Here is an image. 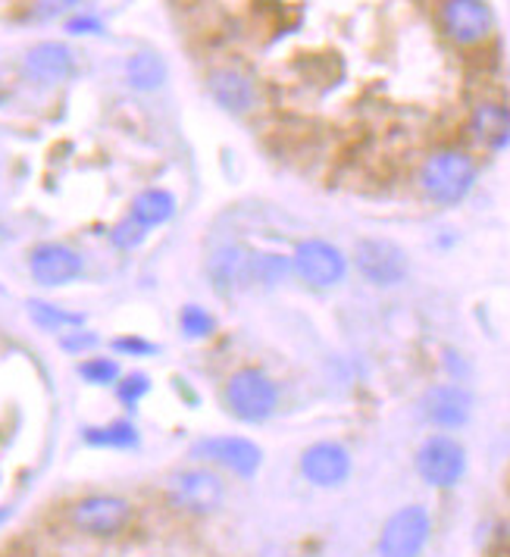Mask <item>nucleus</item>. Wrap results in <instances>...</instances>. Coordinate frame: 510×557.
<instances>
[{"label": "nucleus", "mask_w": 510, "mask_h": 557, "mask_svg": "<svg viewBox=\"0 0 510 557\" xmlns=\"http://www.w3.org/2000/svg\"><path fill=\"white\" fill-rule=\"evenodd\" d=\"M354 263H358L360 276L376 288L401 285L410 273L408 251L388 238H363L354 251Z\"/></svg>", "instance_id": "423d86ee"}, {"label": "nucleus", "mask_w": 510, "mask_h": 557, "mask_svg": "<svg viewBox=\"0 0 510 557\" xmlns=\"http://www.w3.org/2000/svg\"><path fill=\"white\" fill-rule=\"evenodd\" d=\"M210 95L229 113H248L257 101V88L251 78L238 70H216L210 73Z\"/></svg>", "instance_id": "dca6fc26"}, {"label": "nucleus", "mask_w": 510, "mask_h": 557, "mask_svg": "<svg viewBox=\"0 0 510 557\" xmlns=\"http://www.w3.org/2000/svg\"><path fill=\"white\" fill-rule=\"evenodd\" d=\"M128 517H132V507L116 495H91L73 507L76 530L88 535H116L120 530H126Z\"/></svg>", "instance_id": "9b49d317"}, {"label": "nucleus", "mask_w": 510, "mask_h": 557, "mask_svg": "<svg viewBox=\"0 0 510 557\" xmlns=\"http://www.w3.org/2000/svg\"><path fill=\"white\" fill-rule=\"evenodd\" d=\"M78 373H82V380L95 382V385H110L120 376V367L113 360H107V357H91V360H85L78 367Z\"/></svg>", "instance_id": "5701e85b"}, {"label": "nucleus", "mask_w": 510, "mask_h": 557, "mask_svg": "<svg viewBox=\"0 0 510 557\" xmlns=\"http://www.w3.org/2000/svg\"><path fill=\"white\" fill-rule=\"evenodd\" d=\"M116 348H120V351H132V355H151L153 351V345L141 342V338H120Z\"/></svg>", "instance_id": "c85d7f7f"}, {"label": "nucleus", "mask_w": 510, "mask_h": 557, "mask_svg": "<svg viewBox=\"0 0 510 557\" xmlns=\"http://www.w3.org/2000/svg\"><path fill=\"white\" fill-rule=\"evenodd\" d=\"M85 442L98 445V448H132V445H138V432L132 430L128 423L95 426V430L85 432Z\"/></svg>", "instance_id": "aec40b11"}, {"label": "nucleus", "mask_w": 510, "mask_h": 557, "mask_svg": "<svg viewBox=\"0 0 510 557\" xmlns=\"http://www.w3.org/2000/svg\"><path fill=\"white\" fill-rule=\"evenodd\" d=\"M91 345H95V335H91V332L76 330V335H66V338H63V348H70V351H78V348H91Z\"/></svg>", "instance_id": "bb28decb"}, {"label": "nucleus", "mask_w": 510, "mask_h": 557, "mask_svg": "<svg viewBox=\"0 0 510 557\" xmlns=\"http://www.w3.org/2000/svg\"><path fill=\"white\" fill-rule=\"evenodd\" d=\"M420 413H423V420H426L430 426H435V430H460V426L470 423L473 395H470L463 385H458V382H438V385L423 392V398H420Z\"/></svg>", "instance_id": "0eeeda50"}, {"label": "nucleus", "mask_w": 510, "mask_h": 557, "mask_svg": "<svg viewBox=\"0 0 510 557\" xmlns=\"http://www.w3.org/2000/svg\"><path fill=\"white\" fill-rule=\"evenodd\" d=\"M473 138L488 151H505L510 145V107L501 101L476 103L470 116Z\"/></svg>", "instance_id": "2eb2a0df"}, {"label": "nucleus", "mask_w": 510, "mask_h": 557, "mask_svg": "<svg viewBox=\"0 0 510 557\" xmlns=\"http://www.w3.org/2000/svg\"><path fill=\"white\" fill-rule=\"evenodd\" d=\"M433 535V517L423 505L398 507L380 532V557H420Z\"/></svg>", "instance_id": "f03ea898"}, {"label": "nucleus", "mask_w": 510, "mask_h": 557, "mask_svg": "<svg viewBox=\"0 0 510 557\" xmlns=\"http://www.w3.org/2000/svg\"><path fill=\"white\" fill-rule=\"evenodd\" d=\"M416 473L433 488H455L467 473V451L448 432H435L416 448Z\"/></svg>", "instance_id": "20e7f679"}, {"label": "nucleus", "mask_w": 510, "mask_h": 557, "mask_svg": "<svg viewBox=\"0 0 510 557\" xmlns=\"http://www.w3.org/2000/svg\"><path fill=\"white\" fill-rule=\"evenodd\" d=\"M126 76L132 88H138V91H157L166 82V63H163L160 53L138 51L128 57Z\"/></svg>", "instance_id": "a211bd4d"}, {"label": "nucleus", "mask_w": 510, "mask_h": 557, "mask_svg": "<svg viewBox=\"0 0 510 557\" xmlns=\"http://www.w3.org/2000/svg\"><path fill=\"white\" fill-rule=\"evenodd\" d=\"M195 457H204L213 460L220 467H226L229 473L241 476V480H251L257 470H260V448H257L251 438H241V435H216V438H204L195 445Z\"/></svg>", "instance_id": "1a4fd4ad"}, {"label": "nucleus", "mask_w": 510, "mask_h": 557, "mask_svg": "<svg viewBox=\"0 0 510 557\" xmlns=\"http://www.w3.org/2000/svg\"><path fill=\"white\" fill-rule=\"evenodd\" d=\"M148 388H151V382H148V376H141V373L126 376V380H120V385H116V392H120V398H123L126 405H135Z\"/></svg>", "instance_id": "393cba45"}, {"label": "nucleus", "mask_w": 510, "mask_h": 557, "mask_svg": "<svg viewBox=\"0 0 510 557\" xmlns=\"http://www.w3.org/2000/svg\"><path fill=\"white\" fill-rule=\"evenodd\" d=\"M76 3L78 0H32L35 13H38L41 20H57V16H63V13H70Z\"/></svg>", "instance_id": "a878e982"}, {"label": "nucleus", "mask_w": 510, "mask_h": 557, "mask_svg": "<svg viewBox=\"0 0 510 557\" xmlns=\"http://www.w3.org/2000/svg\"><path fill=\"white\" fill-rule=\"evenodd\" d=\"M476 160L458 148H441L426 157L420 166V191L438 207H455L460 203L476 185Z\"/></svg>", "instance_id": "f257e3e1"}, {"label": "nucleus", "mask_w": 510, "mask_h": 557, "mask_svg": "<svg viewBox=\"0 0 510 557\" xmlns=\"http://www.w3.org/2000/svg\"><path fill=\"white\" fill-rule=\"evenodd\" d=\"M445 370L451 373V380H463L467 376V363L460 360L458 351H445Z\"/></svg>", "instance_id": "cd10ccee"}, {"label": "nucleus", "mask_w": 510, "mask_h": 557, "mask_svg": "<svg viewBox=\"0 0 510 557\" xmlns=\"http://www.w3.org/2000/svg\"><path fill=\"white\" fill-rule=\"evenodd\" d=\"M295 273L304 278L310 288H332L345 278V253L323 238H307L291 253Z\"/></svg>", "instance_id": "6e6552de"}, {"label": "nucleus", "mask_w": 510, "mask_h": 557, "mask_svg": "<svg viewBox=\"0 0 510 557\" xmlns=\"http://www.w3.org/2000/svg\"><path fill=\"white\" fill-rule=\"evenodd\" d=\"M110 238H113V245H116V248L132 251V248H138V245L148 238V226H145V223H138L135 216H126L120 226L113 228V235H110Z\"/></svg>", "instance_id": "b1692460"}, {"label": "nucleus", "mask_w": 510, "mask_h": 557, "mask_svg": "<svg viewBox=\"0 0 510 557\" xmlns=\"http://www.w3.org/2000/svg\"><path fill=\"white\" fill-rule=\"evenodd\" d=\"M32 320L41 323L45 330H76L82 326V317L78 313H70V310H57L53 305H45V301H32Z\"/></svg>", "instance_id": "412c9836"}, {"label": "nucleus", "mask_w": 510, "mask_h": 557, "mask_svg": "<svg viewBox=\"0 0 510 557\" xmlns=\"http://www.w3.org/2000/svg\"><path fill=\"white\" fill-rule=\"evenodd\" d=\"M179 323H182V332L188 335V338H207L210 332H213V317L207 313L201 305H188L185 310L179 313Z\"/></svg>", "instance_id": "4be33fe9"}, {"label": "nucleus", "mask_w": 510, "mask_h": 557, "mask_svg": "<svg viewBox=\"0 0 510 557\" xmlns=\"http://www.w3.org/2000/svg\"><path fill=\"white\" fill-rule=\"evenodd\" d=\"M70 32H76V35H82V32H101V23L91 20V16H82V20L70 23Z\"/></svg>", "instance_id": "c756f323"}, {"label": "nucleus", "mask_w": 510, "mask_h": 557, "mask_svg": "<svg viewBox=\"0 0 510 557\" xmlns=\"http://www.w3.org/2000/svg\"><path fill=\"white\" fill-rule=\"evenodd\" d=\"M207 273H210L213 288L232 292V288H238L241 282H251V251H241V248H235V245L220 248V251L210 253Z\"/></svg>", "instance_id": "f3484780"}, {"label": "nucleus", "mask_w": 510, "mask_h": 557, "mask_svg": "<svg viewBox=\"0 0 510 557\" xmlns=\"http://www.w3.org/2000/svg\"><path fill=\"white\" fill-rule=\"evenodd\" d=\"M3 517H7V510H0V520H3Z\"/></svg>", "instance_id": "7c9ffc66"}, {"label": "nucleus", "mask_w": 510, "mask_h": 557, "mask_svg": "<svg viewBox=\"0 0 510 557\" xmlns=\"http://www.w3.org/2000/svg\"><path fill=\"white\" fill-rule=\"evenodd\" d=\"M438 26L448 41H455L460 48H476L492 38L495 13L485 0H441Z\"/></svg>", "instance_id": "39448f33"}, {"label": "nucleus", "mask_w": 510, "mask_h": 557, "mask_svg": "<svg viewBox=\"0 0 510 557\" xmlns=\"http://www.w3.org/2000/svg\"><path fill=\"white\" fill-rule=\"evenodd\" d=\"M173 213H176V198L170 191H163V188H148V191H141L135 198V203H132V216L138 223H145L148 228L166 223Z\"/></svg>", "instance_id": "6ab92c4d"}, {"label": "nucleus", "mask_w": 510, "mask_h": 557, "mask_svg": "<svg viewBox=\"0 0 510 557\" xmlns=\"http://www.w3.org/2000/svg\"><path fill=\"white\" fill-rule=\"evenodd\" d=\"M226 405L229 410L245 420V423H263L266 417L276 413L279 405V392L266 373H260L254 367L238 370L229 382H226Z\"/></svg>", "instance_id": "7ed1b4c3"}, {"label": "nucleus", "mask_w": 510, "mask_h": 557, "mask_svg": "<svg viewBox=\"0 0 510 557\" xmlns=\"http://www.w3.org/2000/svg\"><path fill=\"white\" fill-rule=\"evenodd\" d=\"M170 498L188 513H213L223 505L226 488L207 470H182L170 480Z\"/></svg>", "instance_id": "9d476101"}, {"label": "nucleus", "mask_w": 510, "mask_h": 557, "mask_svg": "<svg viewBox=\"0 0 510 557\" xmlns=\"http://www.w3.org/2000/svg\"><path fill=\"white\" fill-rule=\"evenodd\" d=\"M301 473L307 482L320 488H335L351 476V455L338 442L310 445L301 457Z\"/></svg>", "instance_id": "f8f14e48"}, {"label": "nucleus", "mask_w": 510, "mask_h": 557, "mask_svg": "<svg viewBox=\"0 0 510 557\" xmlns=\"http://www.w3.org/2000/svg\"><path fill=\"white\" fill-rule=\"evenodd\" d=\"M26 76L38 85H60L66 78L73 76L76 70V60H73V51L60 41H41L35 45L32 51L26 53Z\"/></svg>", "instance_id": "4468645a"}, {"label": "nucleus", "mask_w": 510, "mask_h": 557, "mask_svg": "<svg viewBox=\"0 0 510 557\" xmlns=\"http://www.w3.org/2000/svg\"><path fill=\"white\" fill-rule=\"evenodd\" d=\"M28 270H32L38 285L57 288V285L73 282L82 273V257L66 245H41V248L32 251Z\"/></svg>", "instance_id": "ddd939ff"}]
</instances>
